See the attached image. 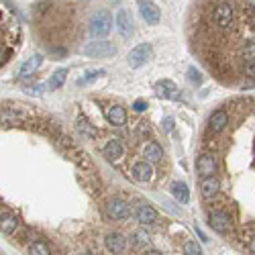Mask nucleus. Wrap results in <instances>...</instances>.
Masks as SVG:
<instances>
[{
    "mask_svg": "<svg viewBox=\"0 0 255 255\" xmlns=\"http://www.w3.org/2000/svg\"><path fill=\"white\" fill-rule=\"evenodd\" d=\"M217 158H214L212 153H200L198 159H196V174L200 175V178H208V175H214L217 174Z\"/></svg>",
    "mask_w": 255,
    "mask_h": 255,
    "instance_id": "4",
    "label": "nucleus"
},
{
    "mask_svg": "<svg viewBox=\"0 0 255 255\" xmlns=\"http://www.w3.org/2000/svg\"><path fill=\"white\" fill-rule=\"evenodd\" d=\"M106 214L114 221H125V219H129L131 207L123 198H111L106 202Z\"/></svg>",
    "mask_w": 255,
    "mask_h": 255,
    "instance_id": "5",
    "label": "nucleus"
},
{
    "mask_svg": "<svg viewBox=\"0 0 255 255\" xmlns=\"http://www.w3.org/2000/svg\"><path fill=\"white\" fill-rule=\"evenodd\" d=\"M149 55H151V45L149 43L137 45V47H133L131 51H129V65L137 70V67H141L143 64H147Z\"/></svg>",
    "mask_w": 255,
    "mask_h": 255,
    "instance_id": "6",
    "label": "nucleus"
},
{
    "mask_svg": "<svg viewBox=\"0 0 255 255\" xmlns=\"http://www.w3.org/2000/svg\"><path fill=\"white\" fill-rule=\"evenodd\" d=\"M188 78H190V82H194V84H200L202 82V76H200V72L196 70V67H190Z\"/></svg>",
    "mask_w": 255,
    "mask_h": 255,
    "instance_id": "30",
    "label": "nucleus"
},
{
    "mask_svg": "<svg viewBox=\"0 0 255 255\" xmlns=\"http://www.w3.org/2000/svg\"><path fill=\"white\" fill-rule=\"evenodd\" d=\"M131 172H133V178L137 182H149L153 178V168H151V163L147 159L145 161H137Z\"/></svg>",
    "mask_w": 255,
    "mask_h": 255,
    "instance_id": "15",
    "label": "nucleus"
},
{
    "mask_svg": "<svg viewBox=\"0 0 255 255\" xmlns=\"http://www.w3.org/2000/svg\"><path fill=\"white\" fill-rule=\"evenodd\" d=\"M18 227V219L16 214H13L11 210H4L0 212V231H2L4 235H13Z\"/></svg>",
    "mask_w": 255,
    "mask_h": 255,
    "instance_id": "18",
    "label": "nucleus"
},
{
    "mask_svg": "<svg viewBox=\"0 0 255 255\" xmlns=\"http://www.w3.org/2000/svg\"><path fill=\"white\" fill-rule=\"evenodd\" d=\"M106 121L114 127H123L127 123V111L121 104H112L109 111H106Z\"/></svg>",
    "mask_w": 255,
    "mask_h": 255,
    "instance_id": "19",
    "label": "nucleus"
},
{
    "mask_svg": "<svg viewBox=\"0 0 255 255\" xmlns=\"http://www.w3.org/2000/svg\"><path fill=\"white\" fill-rule=\"evenodd\" d=\"M155 94L159 98H168V100H178L180 98V88L172 80H159L155 84Z\"/></svg>",
    "mask_w": 255,
    "mask_h": 255,
    "instance_id": "9",
    "label": "nucleus"
},
{
    "mask_svg": "<svg viewBox=\"0 0 255 255\" xmlns=\"http://www.w3.org/2000/svg\"><path fill=\"white\" fill-rule=\"evenodd\" d=\"M184 253H188V255H200L202 249H200V245L196 243V241H188L184 245Z\"/></svg>",
    "mask_w": 255,
    "mask_h": 255,
    "instance_id": "28",
    "label": "nucleus"
},
{
    "mask_svg": "<svg viewBox=\"0 0 255 255\" xmlns=\"http://www.w3.org/2000/svg\"><path fill=\"white\" fill-rule=\"evenodd\" d=\"M0 16H2V15H0Z\"/></svg>",
    "mask_w": 255,
    "mask_h": 255,
    "instance_id": "35",
    "label": "nucleus"
},
{
    "mask_svg": "<svg viewBox=\"0 0 255 255\" xmlns=\"http://www.w3.org/2000/svg\"><path fill=\"white\" fill-rule=\"evenodd\" d=\"M143 155H145V159L149 161V163H159L163 159V149L159 147V143H155V141H149L145 145V149H143Z\"/></svg>",
    "mask_w": 255,
    "mask_h": 255,
    "instance_id": "21",
    "label": "nucleus"
},
{
    "mask_svg": "<svg viewBox=\"0 0 255 255\" xmlns=\"http://www.w3.org/2000/svg\"><path fill=\"white\" fill-rule=\"evenodd\" d=\"M135 219L141 224H153V223H158L159 217H158V210H155L151 204H141V207L135 210Z\"/></svg>",
    "mask_w": 255,
    "mask_h": 255,
    "instance_id": "13",
    "label": "nucleus"
},
{
    "mask_svg": "<svg viewBox=\"0 0 255 255\" xmlns=\"http://www.w3.org/2000/svg\"><path fill=\"white\" fill-rule=\"evenodd\" d=\"M139 13L149 25H158L161 21L159 6H155L153 2H149V0H141V2H139Z\"/></svg>",
    "mask_w": 255,
    "mask_h": 255,
    "instance_id": "8",
    "label": "nucleus"
},
{
    "mask_svg": "<svg viewBox=\"0 0 255 255\" xmlns=\"http://www.w3.org/2000/svg\"><path fill=\"white\" fill-rule=\"evenodd\" d=\"M131 245L137 247V249H147V245H149V237H147L145 233L137 231V233L131 235Z\"/></svg>",
    "mask_w": 255,
    "mask_h": 255,
    "instance_id": "25",
    "label": "nucleus"
},
{
    "mask_svg": "<svg viewBox=\"0 0 255 255\" xmlns=\"http://www.w3.org/2000/svg\"><path fill=\"white\" fill-rule=\"evenodd\" d=\"M227 125H229V114L224 111H217V112H212L210 119H208V131L212 135H219V133L224 131V127Z\"/></svg>",
    "mask_w": 255,
    "mask_h": 255,
    "instance_id": "12",
    "label": "nucleus"
},
{
    "mask_svg": "<svg viewBox=\"0 0 255 255\" xmlns=\"http://www.w3.org/2000/svg\"><path fill=\"white\" fill-rule=\"evenodd\" d=\"M172 194H174V198L178 200L180 204H188L190 202V190H188V186H186L184 182H174L172 184Z\"/></svg>",
    "mask_w": 255,
    "mask_h": 255,
    "instance_id": "22",
    "label": "nucleus"
},
{
    "mask_svg": "<svg viewBox=\"0 0 255 255\" xmlns=\"http://www.w3.org/2000/svg\"><path fill=\"white\" fill-rule=\"evenodd\" d=\"M147 106H149V104H147L145 100H137V102L133 104V111H137V112H143V111H147Z\"/></svg>",
    "mask_w": 255,
    "mask_h": 255,
    "instance_id": "31",
    "label": "nucleus"
},
{
    "mask_svg": "<svg viewBox=\"0 0 255 255\" xmlns=\"http://www.w3.org/2000/svg\"><path fill=\"white\" fill-rule=\"evenodd\" d=\"M102 153H104V158L109 159V161H119L125 155V145L119 139H112V141H109V143L104 145Z\"/></svg>",
    "mask_w": 255,
    "mask_h": 255,
    "instance_id": "14",
    "label": "nucleus"
},
{
    "mask_svg": "<svg viewBox=\"0 0 255 255\" xmlns=\"http://www.w3.org/2000/svg\"><path fill=\"white\" fill-rule=\"evenodd\" d=\"M84 53L88 57H112L116 53V45L111 41H104V39H96V41L84 47Z\"/></svg>",
    "mask_w": 255,
    "mask_h": 255,
    "instance_id": "2",
    "label": "nucleus"
},
{
    "mask_svg": "<svg viewBox=\"0 0 255 255\" xmlns=\"http://www.w3.org/2000/svg\"><path fill=\"white\" fill-rule=\"evenodd\" d=\"M243 57L245 60H255V39H251V41H247L245 43V47H243Z\"/></svg>",
    "mask_w": 255,
    "mask_h": 255,
    "instance_id": "26",
    "label": "nucleus"
},
{
    "mask_svg": "<svg viewBox=\"0 0 255 255\" xmlns=\"http://www.w3.org/2000/svg\"><path fill=\"white\" fill-rule=\"evenodd\" d=\"M43 64V55H33V57H29V60L21 65V72H18V80H25V78L29 76H33L37 70H39V65Z\"/></svg>",
    "mask_w": 255,
    "mask_h": 255,
    "instance_id": "17",
    "label": "nucleus"
},
{
    "mask_svg": "<svg viewBox=\"0 0 255 255\" xmlns=\"http://www.w3.org/2000/svg\"><path fill=\"white\" fill-rule=\"evenodd\" d=\"M249 249H251V253H255V237L251 239V245H249Z\"/></svg>",
    "mask_w": 255,
    "mask_h": 255,
    "instance_id": "33",
    "label": "nucleus"
},
{
    "mask_svg": "<svg viewBox=\"0 0 255 255\" xmlns=\"http://www.w3.org/2000/svg\"><path fill=\"white\" fill-rule=\"evenodd\" d=\"M243 74L247 78H251V80H255V60H249L243 65Z\"/></svg>",
    "mask_w": 255,
    "mask_h": 255,
    "instance_id": "29",
    "label": "nucleus"
},
{
    "mask_svg": "<svg viewBox=\"0 0 255 255\" xmlns=\"http://www.w3.org/2000/svg\"><path fill=\"white\" fill-rule=\"evenodd\" d=\"M65 78H67V70H65V67H60V70H55L53 76L49 78L47 88H49V90H57V88H62L65 84Z\"/></svg>",
    "mask_w": 255,
    "mask_h": 255,
    "instance_id": "23",
    "label": "nucleus"
},
{
    "mask_svg": "<svg viewBox=\"0 0 255 255\" xmlns=\"http://www.w3.org/2000/svg\"><path fill=\"white\" fill-rule=\"evenodd\" d=\"M29 253L31 255H49L51 253V247L45 241H33L29 243Z\"/></svg>",
    "mask_w": 255,
    "mask_h": 255,
    "instance_id": "24",
    "label": "nucleus"
},
{
    "mask_svg": "<svg viewBox=\"0 0 255 255\" xmlns=\"http://www.w3.org/2000/svg\"><path fill=\"white\" fill-rule=\"evenodd\" d=\"M102 72H104V70H92V72H88L84 78H80V80H78V84L84 86V84H88V82H92V80H96V78H100Z\"/></svg>",
    "mask_w": 255,
    "mask_h": 255,
    "instance_id": "27",
    "label": "nucleus"
},
{
    "mask_svg": "<svg viewBox=\"0 0 255 255\" xmlns=\"http://www.w3.org/2000/svg\"><path fill=\"white\" fill-rule=\"evenodd\" d=\"M114 23H116V31H119L125 39H129L133 35V18H131V15L127 13V11H119V13H116Z\"/></svg>",
    "mask_w": 255,
    "mask_h": 255,
    "instance_id": "11",
    "label": "nucleus"
},
{
    "mask_svg": "<svg viewBox=\"0 0 255 255\" xmlns=\"http://www.w3.org/2000/svg\"><path fill=\"white\" fill-rule=\"evenodd\" d=\"M208 224H210V229L217 231V233H223V235L229 233L231 231V217H229V212L214 210L208 217Z\"/></svg>",
    "mask_w": 255,
    "mask_h": 255,
    "instance_id": "7",
    "label": "nucleus"
},
{
    "mask_svg": "<svg viewBox=\"0 0 255 255\" xmlns=\"http://www.w3.org/2000/svg\"><path fill=\"white\" fill-rule=\"evenodd\" d=\"M127 245H129V241H127L121 233H109L104 237V247L111 253H125Z\"/></svg>",
    "mask_w": 255,
    "mask_h": 255,
    "instance_id": "10",
    "label": "nucleus"
},
{
    "mask_svg": "<svg viewBox=\"0 0 255 255\" xmlns=\"http://www.w3.org/2000/svg\"><path fill=\"white\" fill-rule=\"evenodd\" d=\"M212 18H214V23H217V27L229 29L233 25V21H235V8H233V4L231 2H221L217 8H214Z\"/></svg>",
    "mask_w": 255,
    "mask_h": 255,
    "instance_id": "3",
    "label": "nucleus"
},
{
    "mask_svg": "<svg viewBox=\"0 0 255 255\" xmlns=\"http://www.w3.org/2000/svg\"><path fill=\"white\" fill-rule=\"evenodd\" d=\"M219 188H221V182L214 178V175H208V178H202L200 180V192L207 200L214 198V196L219 194Z\"/></svg>",
    "mask_w": 255,
    "mask_h": 255,
    "instance_id": "16",
    "label": "nucleus"
},
{
    "mask_svg": "<svg viewBox=\"0 0 255 255\" xmlns=\"http://www.w3.org/2000/svg\"><path fill=\"white\" fill-rule=\"evenodd\" d=\"M76 131L80 133L82 137H88V139H96L98 135H100V131L96 129V127L88 121V119H84V116H80V119H76Z\"/></svg>",
    "mask_w": 255,
    "mask_h": 255,
    "instance_id": "20",
    "label": "nucleus"
},
{
    "mask_svg": "<svg viewBox=\"0 0 255 255\" xmlns=\"http://www.w3.org/2000/svg\"><path fill=\"white\" fill-rule=\"evenodd\" d=\"M111 31H112V16H111V13L100 11V13H96L90 18V35L92 37L104 39V37H109Z\"/></svg>",
    "mask_w": 255,
    "mask_h": 255,
    "instance_id": "1",
    "label": "nucleus"
},
{
    "mask_svg": "<svg viewBox=\"0 0 255 255\" xmlns=\"http://www.w3.org/2000/svg\"><path fill=\"white\" fill-rule=\"evenodd\" d=\"M174 119H172V116H168V119H163V129H165V133H172L174 131Z\"/></svg>",
    "mask_w": 255,
    "mask_h": 255,
    "instance_id": "32",
    "label": "nucleus"
},
{
    "mask_svg": "<svg viewBox=\"0 0 255 255\" xmlns=\"http://www.w3.org/2000/svg\"><path fill=\"white\" fill-rule=\"evenodd\" d=\"M247 2H251V4H255V0H247Z\"/></svg>",
    "mask_w": 255,
    "mask_h": 255,
    "instance_id": "34",
    "label": "nucleus"
}]
</instances>
